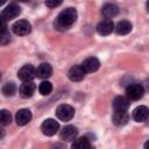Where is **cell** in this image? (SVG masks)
I'll list each match as a JSON object with an SVG mask.
<instances>
[{"mask_svg": "<svg viewBox=\"0 0 149 149\" xmlns=\"http://www.w3.org/2000/svg\"><path fill=\"white\" fill-rule=\"evenodd\" d=\"M76 20H77V10L72 7H69L58 14V16L54 22V26L57 30H66L76 22Z\"/></svg>", "mask_w": 149, "mask_h": 149, "instance_id": "1", "label": "cell"}, {"mask_svg": "<svg viewBox=\"0 0 149 149\" xmlns=\"http://www.w3.org/2000/svg\"><path fill=\"white\" fill-rule=\"evenodd\" d=\"M144 94V88L141 84L134 83L126 87V97L129 100H140Z\"/></svg>", "mask_w": 149, "mask_h": 149, "instance_id": "2", "label": "cell"}, {"mask_svg": "<svg viewBox=\"0 0 149 149\" xmlns=\"http://www.w3.org/2000/svg\"><path fill=\"white\" fill-rule=\"evenodd\" d=\"M56 116L61 120V121H69L73 118L74 115V108L70 105H66V104H63V105H59L57 108H56V112H55Z\"/></svg>", "mask_w": 149, "mask_h": 149, "instance_id": "3", "label": "cell"}, {"mask_svg": "<svg viewBox=\"0 0 149 149\" xmlns=\"http://www.w3.org/2000/svg\"><path fill=\"white\" fill-rule=\"evenodd\" d=\"M12 30L17 36H24L31 31V26L27 20H19L13 23Z\"/></svg>", "mask_w": 149, "mask_h": 149, "instance_id": "4", "label": "cell"}, {"mask_svg": "<svg viewBox=\"0 0 149 149\" xmlns=\"http://www.w3.org/2000/svg\"><path fill=\"white\" fill-rule=\"evenodd\" d=\"M17 77H19V79H21L22 81L33 80V79L36 77V69H35L31 64H26V65H23V66L19 70Z\"/></svg>", "mask_w": 149, "mask_h": 149, "instance_id": "5", "label": "cell"}, {"mask_svg": "<svg viewBox=\"0 0 149 149\" xmlns=\"http://www.w3.org/2000/svg\"><path fill=\"white\" fill-rule=\"evenodd\" d=\"M58 129H59V123H58L56 120H54V119H47V120L42 123V126H41L42 133H43L44 135H47V136H52V135H55V134L58 132Z\"/></svg>", "mask_w": 149, "mask_h": 149, "instance_id": "6", "label": "cell"}, {"mask_svg": "<svg viewBox=\"0 0 149 149\" xmlns=\"http://www.w3.org/2000/svg\"><path fill=\"white\" fill-rule=\"evenodd\" d=\"M21 13V8L19 5L16 3H9L2 12H1V17L5 19L6 21L13 20L15 17H17Z\"/></svg>", "mask_w": 149, "mask_h": 149, "instance_id": "7", "label": "cell"}, {"mask_svg": "<svg viewBox=\"0 0 149 149\" xmlns=\"http://www.w3.org/2000/svg\"><path fill=\"white\" fill-rule=\"evenodd\" d=\"M113 109L115 112H126L128 108H129V99L127 97H123V95H118L114 98L113 102Z\"/></svg>", "mask_w": 149, "mask_h": 149, "instance_id": "8", "label": "cell"}, {"mask_svg": "<svg viewBox=\"0 0 149 149\" xmlns=\"http://www.w3.org/2000/svg\"><path fill=\"white\" fill-rule=\"evenodd\" d=\"M114 29H115L114 23H113V21L109 20V19L102 20V21L99 22L98 26H97V33H98L99 35H102V36L109 35Z\"/></svg>", "mask_w": 149, "mask_h": 149, "instance_id": "9", "label": "cell"}, {"mask_svg": "<svg viewBox=\"0 0 149 149\" xmlns=\"http://www.w3.org/2000/svg\"><path fill=\"white\" fill-rule=\"evenodd\" d=\"M80 65H81V68L84 69V71L86 73H91V72H95L99 69L100 62L95 57H87L86 59L83 61V63Z\"/></svg>", "mask_w": 149, "mask_h": 149, "instance_id": "10", "label": "cell"}, {"mask_svg": "<svg viewBox=\"0 0 149 149\" xmlns=\"http://www.w3.org/2000/svg\"><path fill=\"white\" fill-rule=\"evenodd\" d=\"M35 90H36V85L33 80L23 81V84L20 86V95L24 99H28L33 97V94L35 93Z\"/></svg>", "mask_w": 149, "mask_h": 149, "instance_id": "11", "label": "cell"}, {"mask_svg": "<svg viewBox=\"0 0 149 149\" xmlns=\"http://www.w3.org/2000/svg\"><path fill=\"white\" fill-rule=\"evenodd\" d=\"M85 74H86V72L84 71L81 65H74L68 72V77L71 81H80L84 79Z\"/></svg>", "mask_w": 149, "mask_h": 149, "instance_id": "12", "label": "cell"}, {"mask_svg": "<svg viewBox=\"0 0 149 149\" xmlns=\"http://www.w3.org/2000/svg\"><path fill=\"white\" fill-rule=\"evenodd\" d=\"M77 134H78L77 128H76L74 126L69 125V126H65V127H64V128L61 130V134H59V135H61V139H62L63 141L70 142V141L76 140Z\"/></svg>", "mask_w": 149, "mask_h": 149, "instance_id": "13", "label": "cell"}, {"mask_svg": "<svg viewBox=\"0 0 149 149\" xmlns=\"http://www.w3.org/2000/svg\"><path fill=\"white\" fill-rule=\"evenodd\" d=\"M149 118V108L147 106H137L133 111V119L136 122H144Z\"/></svg>", "mask_w": 149, "mask_h": 149, "instance_id": "14", "label": "cell"}, {"mask_svg": "<svg viewBox=\"0 0 149 149\" xmlns=\"http://www.w3.org/2000/svg\"><path fill=\"white\" fill-rule=\"evenodd\" d=\"M31 120V112L27 108H22L19 109L16 115H15V121L19 126H24L27 123H29Z\"/></svg>", "mask_w": 149, "mask_h": 149, "instance_id": "15", "label": "cell"}, {"mask_svg": "<svg viewBox=\"0 0 149 149\" xmlns=\"http://www.w3.org/2000/svg\"><path fill=\"white\" fill-rule=\"evenodd\" d=\"M52 74V68L48 63H42L36 69V77L41 79H47Z\"/></svg>", "mask_w": 149, "mask_h": 149, "instance_id": "16", "label": "cell"}, {"mask_svg": "<svg viewBox=\"0 0 149 149\" xmlns=\"http://www.w3.org/2000/svg\"><path fill=\"white\" fill-rule=\"evenodd\" d=\"M118 13H119L118 6H115V5H113V3H106V5H104L102 8H101V14H102V16L106 17V19H112V17L116 16Z\"/></svg>", "mask_w": 149, "mask_h": 149, "instance_id": "17", "label": "cell"}, {"mask_svg": "<svg viewBox=\"0 0 149 149\" xmlns=\"http://www.w3.org/2000/svg\"><path fill=\"white\" fill-rule=\"evenodd\" d=\"M132 28H133V26H132V23L129 21L121 20V21H119L116 23L115 31H116L118 35H127V34H129L132 31Z\"/></svg>", "mask_w": 149, "mask_h": 149, "instance_id": "18", "label": "cell"}, {"mask_svg": "<svg viewBox=\"0 0 149 149\" xmlns=\"http://www.w3.org/2000/svg\"><path fill=\"white\" fill-rule=\"evenodd\" d=\"M129 115L127 112H115L112 116V121L115 126H123L128 122Z\"/></svg>", "mask_w": 149, "mask_h": 149, "instance_id": "19", "label": "cell"}, {"mask_svg": "<svg viewBox=\"0 0 149 149\" xmlns=\"http://www.w3.org/2000/svg\"><path fill=\"white\" fill-rule=\"evenodd\" d=\"M90 147H91V143L86 136H81L79 139H76V141L72 143V148H76V149H87Z\"/></svg>", "mask_w": 149, "mask_h": 149, "instance_id": "20", "label": "cell"}, {"mask_svg": "<svg viewBox=\"0 0 149 149\" xmlns=\"http://www.w3.org/2000/svg\"><path fill=\"white\" fill-rule=\"evenodd\" d=\"M38 91H40V93H41L42 95H48V94H50L51 91H52V85H51V83L48 81V80L42 81V83L40 84V86H38Z\"/></svg>", "mask_w": 149, "mask_h": 149, "instance_id": "21", "label": "cell"}, {"mask_svg": "<svg viewBox=\"0 0 149 149\" xmlns=\"http://www.w3.org/2000/svg\"><path fill=\"white\" fill-rule=\"evenodd\" d=\"M15 91H16V86H15L14 83H6V84L3 85V87H2V93H3V95H6V97H12V95H14Z\"/></svg>", "mask_w": 149, "mask_h": 149, "instance_id": "22", "label": "cell"}, {"mask_svg": "<svg viewBox=\"0 0 149 149\" xmlns=\"http://www.w3.org/2000/svg\"><path fill=\"white\" fill-rule=\"evenodd\" d=\"M10 121H12L10 113L8 111H6V109H2L0 112V122H1V125L2 126H7V125L10 123Z\"/></svg>", "mask_w": 149, "mask_h": 149, "instance_id": "23", "label": "cell"}, {"mask_svg": "<svg viewBox=\"0 0 149 149\" xmlns=\"http://www.w3.org/2000/svg\"><path fill=\"white\" fill-rule=\"evenodd\" d=\"M62 2H63V0H45V5H47L49 8H56V7H58Z\"/></svg>", "mask_w": 149, "mask_h": 149, "instance_id": "24", "label": "cell"}, {"mask_svg": "<svg viewBox=\"0 0 149 149\" xmlns=\"http://www.w3.org/2000/svg\"><path fill=\"white\" fill-rule=\"evenodd\" d=\"M1 36H2V37H1V43H2V44H6L7 42H9V41H10V38H9L10 36L7 34V31H6V33H3V34H1Z\"/></svg>", "mask_w": 149, "mask_h": 149, "instance_id": "25", "label": "cell"}, {"mask_svg": "<svg viewBox=\"0 0 149 149\" xmlns=\"http://www.w3.org/2000/svg\"><path fill=\"white\" fill-rule=\"evenodd\" d=\"M144 148H146V149H149V141H147V142L144 143Z\"/></svg>", "mask_w": 149, "mask_h": 149, "instance_id": "26", "label": "cell"}, {"mask_svg": "<svg viewBox=\"0 0 149 149\" xmlns=\"http://www.w3.org/2000/svg\"><path fill=\"white\" fill-rule=\"evenodd\" d=\"M146 8H147V10H148V13H149V0H148L147 3H146Z\"/></svg>", "mask_w": 149, "mask_h": 149, "instance_id": "27", "label": "cell"}, {"mask_svg": "<svg viewBox=\"0 0 149 149\" xmlns=\"http://www.w3.org/2000/svg\"><path fill=\"white\" fill-rule=\"evenodd\" d=\"M5 2H6V0H1V2H0V3H1V5H3Z\"/></svg>", "mask_w": 149, "mask_h": 149, "instance_id": "28", "label": "cell"}, {"mask_svg": "<svg viewBox=\"0 0 149 149\" xmlns=\"http://www.w3.org/2000/svg\"><path fill=\"white\" fill-rule=\"evenodd\" d=\"M17 1H21V2H26V1H29V0H17Z\"/></svg>", "mask_w": 149, "mask_h": 149, "instance_id": "29", "label": "cell"}]
</instances>
